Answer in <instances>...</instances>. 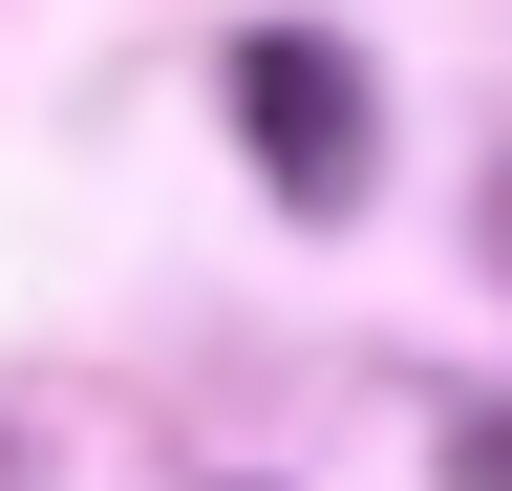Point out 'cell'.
I'll list each match as a JSON object with an SVG mask.
<instances>
[{
  "label": "cell",
  "instance_id": "obj_1",
  "mask_svg": "<svg viewBox=\"0 0 512 491\" xmlns=\"http://www.w3.org/2000/svg\"><path fill=\"white\" fill-rule=\"evenodd\" d=\"M214 86H235V150L278 171L299 214H363V171H384V107H363V43H342V22H256Z\"/></svg>",
  "mask_w": 512,
  "mask_h": 491
},
{
  "label": "cell",
  "instance_id": "obj_2",
  "mask_svg": "<svg viewBox=\"0 0 512 491\" xmlns=\"http://www.w3.org/2000/svg\"><path fill=\"white\" fill-rule=\"evenodd\" d=\"M448 470H470V491H512V406H470V427H448Z\"/></svg>",
  "mask_w": 512,
  "mask_h": 491
}]
</instances>
